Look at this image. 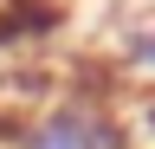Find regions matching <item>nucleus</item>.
I'll return each mask as SVG.
<instances>
[{"mask_svg": "<svg viewBox=\"0 0 155 149\" xmlns=\"http://www.w3.org/2000/svg\"><path fill=\"white\" fill-rule=\"evenodd\" d=\"M7 149H129V136L104 91H58L32 117H19Z\"/></svg>", "mask_w": 155, "mask_h": 149, "instance_id": "obj_1", "label": "nucleus"}]
</instances>
